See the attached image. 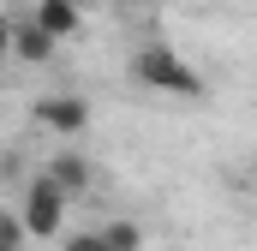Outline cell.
I'll return each mask as SVG.
<instances>
[{"label": "cell", "mask_w": 257, "mask_h": 251, "mask_svg": "<svg viewBox=\"0 0 257 251\" xmlns=\"http://www.w3.org/2000/svg\"><path fill=\"white\" fill-rule=\"evenodd\" d=\"M132 84L162 90V96H186V102H197V96L209 90L203 72H197L180 48H168V42H144V48L132 54Z\"/></svg>", "instance_id": "1"}, {"label": "cell", "mask_w": 257, "mask_h": 251, "mask_svg": "<svg viewBox=\"0 0 257 251\" xmlns=\"http://www.w3.org/2000/svg\"><path fill=\"white\" fill-rule=\"evenodd\" d=\"M66 197L48 174H36L30 186H24V209H18V221H24V233L30 239H60V227H66Z\"/></svg>", "instance_id": "2"}, {"label": "cell", "mask_w": 257, "mask_h": 251, "mask_svg": "<svg viewBox=\"0 0 257 251\" xmlns=\"http://www.w3.org/2000/svg\"><path fill=\"white\" fill-rule=\"evenodd\" d=\"M30 120L48 126V132H60V138H78L84 126H90V102L84 96H36V108H30Z\"/></svg>", "instance_id": "3"}, {"label": "cell", "mask_w": 257, "mask_h": 251, "mask_svg": "<svg viewBox=\"0 0 257 251\" xmlns=\"http://www.w3.org/2000/svg\"><path fill=\"white\" fill-rule=\"evenodd\" d=\"M54 48H60V36H48L36 18H12V54H18L24 66H48Z\"/></svg>", "instance_id": "4"}, {"label": "cell", "mask_w": 257, "mask_h": 251, "mask_svg": "<svg viewBox=\"0 0 257 251\" xmlns=\"http://www.w3.org/2000/svg\"><path fill=\"white\" fill-rule=\"evenodd\" d=\"M30 18H36L48 36H60V42L84 30V12H78V0H36V12H30Z\"/></svg>", "instance_id": "5"}, {"label": "cell", "mask_w": 257, "mask_h": 251, "mask_svg": "<svg viewBox=\"0 0 257 251\" xmlns=\"http://www.w3.org/2000/svg\"><path fill=\"white\" fill-rule=\"evenodd\" d=\"M42 174H48V180H54V186H60L66 197H78V191H84L90 180H96V168H90L84 156H72V150H60V156H54V162H48Z\"/></svg>", "instance_id": "6"}, {"label": "cell", "mask_w": 257, "mask_h": 251, "mask_svg": "<svg viewBox=\"0 0 257 251\" xmlns=\"http://www.w3.org/2000/svg\"><path fill=\"white\" fill-rule=\"evenodd\" d=\"M102 233H108L114 251H144V227H138V221H108Z\"/></svg>", "instance_id": "7"}, {"label": "cell", "mask_w": 257, "mask_h": 251, "mask_svg": "<svg viewBox=\"0 0 257 251\" xmlns=\"http://www.w3.org/2000/svg\"><path fill=\"white\" fill-rule=\"evenodd\" d=\"M60 251H114L102 227H78V233H60Z\"/></svg>", "instance_id": "8"}, {"label": "cell", "mask_w": 257, "mask_h": 251, "mask_svg": "<svg viewBox=\"0 0 257 251\" xmlns=\"http://www.w3.org/2000/svg\"><path fill=\"white\" fill-rule=\"evenodd\" d=\"M30 233H24V221L12 215V209H0V245H24Z\"/></svg>", "instance_id": "9"}, {"label": "cell", "mask_w": 257, "mask_h": 251, "mask_svg": "<svg viewBox=\"0 0 257 251\" xmlns=\"http://www.w3.org/2000/svg\"><path fill=\"white\" fill-rule=\"evenodd\" d=\"M0 60H12V18H0Z\"/></svg>", "instance_id": "10"}, {"label": "cell", "mask_w": 257, "mask_h": 251, "mask_svg": "<svg viewBox=\"0 0 257 251\" xmlns=\"http://www.w3.org/2000/svg\"><path fill=\"white\" fill-rule=\"evenodd\" d=\"M0 251H24V245H0Z\"/></svg>", "instance_id": "11"}]
</instances>
